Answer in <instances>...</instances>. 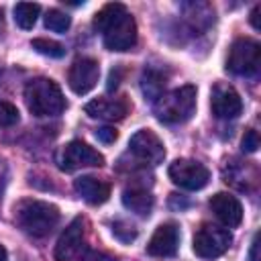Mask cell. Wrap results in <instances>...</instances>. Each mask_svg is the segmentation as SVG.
<instances>
[{"label": "cell", "mask_w": 261, "mask_h": 261, "mask_svg": "<svg viewBox=\"0 0 261 261\" xmlns=\"http://www.w3.org/2000/svg\"><path fill=\"white\" fill-rule=\"evenodd\" d=\"M24 102L35 116H57L65 110L61 88L49 77H35L24 86Z\"/></svg>", "instance_id": "2"}, {"label": "cell", "mask_w": 261, "mask_h": 261, "mask_svg": "<svg viewBox=\"0 0 261 261\" xmlns=\"http://www.w3.org/2000/svg\"><path fill=\"white\" fill-rule=\"evenodd\" d=\"M86 220L82 216L73 218L69 226L61 232L55 245V259L57 261H86Z\"/></svg>", "instance_id": "6"}, {"label": "cell", "mask_w": 261, "mask_h": 261, "mask_svg": "<svg viewBox=\"0 0 261 261\" xmlns=\"http://www.w3.org/2000/svg\"><path fill=\"white\" fill-rule=\"evenodd\" d=\"M116 137H118V133H116L112 126H102V128H98V130H96V139H98L100 143H106V145L114 143V141H116Z\"/></svg>", "instance_id": "25"}, {"label": "cell", "mask_w": 261, "mask_h": 261, "mask_svg": "<svg viewBox=\"0 0 261 261\" xmlns=\"http://www.w3.org/2000/svg\"><path fill=\"white\" fill-rule=\"evenodd\" d=\"M177 245H179V228L173 222H163L149 239L147 253L153 257H171L177 253Z\"/></svg>", "instance_id": "13"}, {"label": "cell", "mask_w": 261, "mask_h": 261, "mask_svg": "<svg viewBox=\"0 0 261 261\" xmlns=\"http://www.w3.org/2000/svg\"><path fill=\"white\" fill-rule=\"evenodd\" d=\"M18 122V108L10 102L0 100V126H12Z\"/></svg>", "instance_id": "23"}, {"label": "cell", "mask_w": 261, "mask_h": 261, "mask_svg": "<svg viewBox=\"0 0 261 261\" xmlns=\"http://www.w3.org/2000/svg\"><path fill=\"white\" fill-rule=\"evenodd\" d=\"M210 106L218 118H237L243 110V100L239 92L228 84H216L212 90Z\"/></svg>", "instance_id": "12"}, {"label": "cell", "mask_w": 261, "mask_h": 261, "mask_svg": "<svg viewBox=\"0 0 261 261\" xmlns=\"http://www.w3.org/2000/svg\"><path fill=\"white\" fill-rule=\"evenodd\" d=\"M259 12H261V6L257 4V6L253 8V12H251V24H253L255 29H261V24H259Z\"/></svg>", "instance_id": "27"}, {"label": "cell", "mask_w": 261, "mask_h": 261, "mask_svg": "<svg viewBox=\"0 0 261 261\" xmlns=\"http://www.w3.org/2000/svg\"><path fill=\"white\" fill-rule=\"evenodd\" d=\"M84 110L92 118L122 120L130 110V102L126 100V96H120V98H96V100L88 102L84 106Z\"/></svg>", "instance_id": "14"}, {"label": "cell", "mask_w": 261, "mask_h": 261, "mask_svg": "<svg viewBox=\"0 0 261 261\" xmlns=\"http://www.w3.org/2000/svg\"><path fill=\"white\" fill-rule=\"evenodd\" d=\"M75 192L88 202V204H104L110 196V184L100 179V177H94V175H84V177H77L75 179Z\"/></svg>", "instance_id": "16"}, {"label": "cell", "mask_w": 261, "mask_h": 261, "mask_svg": "<svg viewBox=\"0 0 261 261\" xmlns=\"http://www.w3.org/2000/svg\"><path fill=\"white\" fill-rule=\"evenodd\" d=\"M94 27L102 33L110 51H128L137 43V22L120 2H110L94 14Z\"/></svg>", "instance_id": "1"}, {"label": "cell", "mask_w": 261, "mask_h": 261, "mask_svg": "<svg viewBox=\"0 0 261 261\" xmlns=\"http://www.w3.org/2000/svg\"><path fill=\"white\" fill-rule=\"evenodd\" d=\"M14 218L24 232L33 237H47L59 222V210L43 200H27L16 208Z\"/></svg>", "instance_id": "4"}, {"label": "cell", "mask_w": 261, "mask_h": 261, "mask_svg": "<svg viewBox=\"0 0 261 261\" xmlns=\"http://www.w3.org/2000/svg\"><path fill=\"white\" fill-rule=\"evenodd\" d=\"M210 210L228 228L239 226L241 220H243V206H241V202L234 196L226 194V192H218V194H214L210 198Z\"/></svg>", "instance_id": "15"}, {"label": "cell", "mask_w": 261, "mask_h": 261, "mask_svg": "<svg viewBox=\"0 0 261 261\" xmlns=\"http://www.w3.org/2000/svg\"><path fill=\"white\" fill-rule=\"evenodd\" d=\"M69 24H71V18H69L65 12L57 10V8H51V10L45 14V27H47L49 31L65 33V31L69 29Z\"/></svg>", "instance_id": "20"}, {"label": "cell", "mask_w": 261, "mask_h": 261, "mask_svg": "<svg viewBox=\"0 0 261 261\" xmlns=\"http://www.w3.org/2000/svg\"><path fill=\"white\" fill-rule=\"evenodd\" d=\"M98 77H100V65L92 57H77L67 71V84L77 96H84L90 90H94Z\"/></svg>", "instance_id": "10"}, {"label": "cell", "mask_w": 261, "mask_h": 261, "mask_svg": "<svg viewBox=\"0 0 261 261\" xmlns=\"http://www.w3.org/2000/svg\"><path fill=\"white\" fill-rule=\"evenodd\" d=\"M31 45H33V49H35L37 53L47 55V57H63V53H65V49H63L61 43L51 41V39H43V37L33 39Z\"/></svg>", "instance_id": "21"}, {"label": "cell", "mask_w": 261, "mask_h": 261, "mask_svg": "<svg viewBox=\"0 0 261 261\" xmlns=\"http://www.w3.org/2000/svg\"><path fill=\"white\" fill-rule=\"evenodd\" d=\"M0 261H8V253H6V249L0 245Z\"/></svg>", "instance_id": "28"}, {"label": "cell", "mask_w": 261, "mask_h": 261, "mask_svg": "<svg viewBox=\"0 0 261 261\" xmlns=\"http://www.w3.org/2000/svg\"><path fill=\"white\" fill-rule=\"evenodd\" d=\"M141 86H143V94H145L147 98L157 100V98L163 94L165 77H163L159 71L149 69V71H145V73H143V82H141Z\"/></svg>", "instance_id": "19"}, {"label": "cell", "mask_w": 261, "mask_h": 261, "mask_svg": "<svg viewBox=\"0 0 261 261\" xmlns=\"http://www.w3.org/2000/svg\"><path fill=\"white\" fill-rule=\"evenodd\" d=\"M122 204L126 210L139 216H149L153 208V196L143 188H128L122 192Z\"/></svg>", "instance_id": "17"}, {"label": "cell", "mask_w": 261, "mask_h": 261, "mask_svg": "<svg viewBox=\"0 0 261 261\" xmlns=\"http://www.w3.org/2000/svg\"><path fill=\"white\" fill-rule=\"evenodd\" d=\"M194 110H196V86L192 84L175 88L169 94H161L155 100V116L167 124L190 120Z\"/></svg>", "instance_id": "3"}, {"label": "cell", "mask_w": 261, "mask_h": 261, "mask_svg": "<svg viewBox=\"0 0 261 261\" xmlns=\"http://www.w3.org/2000/svg\"><path fill=\"white\" fill-rule=\"evenodd\" d=\"M232 243V234L226 228L214 224H202L194 234V253L202 259L220 257Z\"/></svg>", "instance_id": "7"}, {"label": "cell", "mask_w": 261, "mask_h": 261, "mask_svg": "<svg viewBox=\"0 0 261 261\" xmlns=\"http://www.w3.org/2000/svg\"><path fill=\"white\" fill-rule=\"evenodd\" d=\"M57 163L63 171H75L80 167H100L104 163V157L84 141H69L59 151Z\"/></svg>", "instance_id": "8"}, {"label": "cell", "mask_w": 261, "mask_h": 261, "mask_svg": "<svg viewBox=\"0 0 261 261\" xmlns=\"http://www.w3.org/2000/svg\"><path fill=\"white\" fill-rule=\"evenodd\" d=\"M2 33H4V14L0 10V37H2Z\"/></svg>", "instance_id": "29"}, {"label": "cell", "mask_w": 261, "mask_h": 261, "mask_svg": "<svg viewBox=\"0 0 261 261\" xmlns=\"http://www.w3.org/2000/svg\"><path fill=\"white\" fill-rule=\"evenodd\" d=\"M112 232H114V237H116L118 241H122V243H130L133 239H137V228H135L130 222H126V220H116V222L112 224Z\"/></svg>", "instance_id": "22"}, {"label": "cell", "mask_w": 261, "mask_h": 261, "mask_svg": "<svg viewBox=\"0 0 261 261\" xmlns=\"http://www.w3.org/2000/svg\"><path fill=\"white\" fill-rule=\"evenodd\" d=\"M128 147L133 151V155H137L141 161L151 163V165H159L165 159V147L163 141L151 130V128H141L137 130L130 141Z\"/></svg>", "instance_id": "11"}, {"label": "cell", "mask_w": 261, "mask_h": 261, "mask_svg": "<svg viewBox=\"0 0 261 261\" xmlns=\"http://www.w3.org/2000/svg\"><path fill=\"white\" fill-rule=\"evenodd\" d=\"M249 261H259V234L253 239V245L249 251Z\"/></svg>", "instance_id": "26"}, {"label": "cell", "mask_w": 261, "mask_h": 261, "mask_svg": "<svg viewBox=\"0 0 261 261\" xmlns=\"http://www.w3.org/2000/svg\"><path fill=\"white\" fill-rule=\"evenodd\" d=\"M39 12H41V6H39V4H33V2H18V4L14 6V22H16L20 29L29 31V29L35 27Z\"/></svg>", "instance_id": "18"}, {"label": "cell", "mask_w": 261, "mask_h": 261, "mask_svg": "<svg viewBox=\"0 0 261 261\" xmlns=\"http://www.w3.org/2000/svg\"><path fill=\"white\" fill-rule=\"evenodd\" d=\"M261 67V45L255 39L241 37L230 45L226 57V69L237 75H257Z\"/></svg>", "instance_id": "5"}, {"label": "cell", "mask_w": 261, "mask_h": 261, "mask_svg": "<svg viewBox=\"0 0 261 261\" xmlns=\"http://www.w3.org/2000/svg\"><path fill=\"white\" fill-rule=\"evenodd\" d=\"M169 179L184 188V190H202L208 179H210V171L206 165H202L200 161L194 159H177L169 165L167 169Z\"/></svg>", "instance_id": "9"}, {"label": "cell", "mask_w": 261, "mask_h": 261, "mask_svg": "<svg viewBox=\"0 0 261 261\" xmlns=\"http://www.w3.org/2000/svg\"><path fill=\"white\" fill-rule=\"evenodd\" d=\"M241 147H243V151H247V153H255L257 147H259V135H257V130L249 128V130L245 133L243 141H241Z\"/></svg>", "instance_id": "24"}]
</instances>
